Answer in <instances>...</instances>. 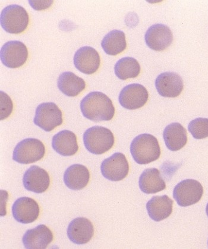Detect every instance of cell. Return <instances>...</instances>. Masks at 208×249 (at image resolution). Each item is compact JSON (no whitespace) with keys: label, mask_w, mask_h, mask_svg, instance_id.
I'll return each mask as SVG.
<instances>
[{"label":"cell","mask_w":208,"mask_h":249,"mask_svg":"<svg viewBox=\"0 0 208 249\" xmlns=\"http://www.w3.org/2000/svg\"><path fill=\"white\" fill-rule=\"evenodd\" d=\"M29 15L20 5H8L1 13V26L4 30L12 34H19L28 28Z\"/></svg>","instance_id":"277c9868"},{"label":"cell","mask_w":208,"mask_h":249,"mask_svg":"<svg viewBox=\"0 0 208 249\" xmlns=\"http://www.w3.org/2000/svg\"><path fill=\"white\" fill-rule=\"evenodd\" d=\"M45 148L43 143L37 139H23L16 146L13 160L21 164H29L43 159Z\"/></svg>","instance_id":"5b68a950"},{"label":"cell","mask_w":208,"mask_h":249,"mask_svg":"<svg viewBox=\"0 0 208 249\" xmlns=\"http://www.w3.org/2000/svg\"><path fill=\"white\" fill-rule=\"evenodd\" d=\"M204 188L200 182L194 179H186L175 186L173 197L181 207L196 204L202 199Z\"/></svg>","instance_id":"8992f818"},{"label":"cell","mask_w":208,"mask_h":249,"mask_svg":"<svg viewBox=\"0 0 208 249\" xmlns=\"http://www.w3.org/2000/svg\"><path fill=\"white\" fill-rule=\"evenodd\" d=\"M39 213L38 203L33 198H18L12 206L13 217L20 223L26 224L33 223L38 218Z\"/></svg>","instance_id":"7c38bea8"},{"label":"cell","mask_w":208,"mask_h":249,"mask_svg":"<svg viewBox=\"0 0 208 249\" xmlns=\"http://www.w3.org/2000/svg\"><path fill=\"white\" fill-rule=\"evenodd\" d=\"M163 138L165 145L170 151H179L188 142V133L180 123H173L165 128Z\"/></svg>","instance_id":"44dd1931"},{"label":"cell","mask_w":208,"mask_h":249,"mask_svg":"<svg viewBox=\"0 0 208 249\" xmlns=\"http://www.w3.org/2000/svg\"><path fill=\"white\" fill-rule=\"evenodd\" d=\"M206 213H207V216L208 217V204H207V207H206Z\"/></svg>","instance_id":"f1b7e54d"},{"label":"cell","mask_w":208,"mask_h":249,"mask_svg":"<svg viewBox=\"0 0 208 249\" xmlns=\"http://www.w3.org/2000/svg\"><path fill=\"white\" fill-rule=\"evenodd\" d=\"M101 46L106 54L117 55L123 52L127 47L126 36L124 32L113 30L104 36Z\"/></svg>","instance_id":"cb8c5ba5"},{"label":"cell","mask_w":208,"mask_h":249,"mask_svg":"<svg viewBox=\"0 0 208 249\" xmlns=\"http://www.w3.org/2000/svg\"></svg>","instance_id":"f546056e"},{"label":"cell","mask_w":208,"mask_h":249,"mask_svg":"<svg viewBox=\"0 0 208 249\" xmlns=\"http://www.w3.org/2000/svg\"><path fill=\"white\" fill-rule=\"evenodd\" d=\"M145 39L146 45L151 50L161 52L172 44L173 35L171 29L163 24H156L149 27Z\"/></svg>","instance_id":"8fae6325"},{"label":"cell","mask_w":208,"mask_h":249,"mask_svg":"<svg viewBox=\"0 0 208 249\" xmlns=\"http://www.w3.org/2000/svg\"><path fill=\"white\" fill-rule=\"evenodd\" d=\"M23 183L28 191L42 194L47 191L50 184V178L46 170L39 166H31L24 174Z\"/></svg>","instance_id":"9a60e30c"},{"label":"cell","mask_w":208,"mask_h":249,"mask_svg":"<svg viewBox=\"0 0 208 249\" xmlns=\"http://www.w3.org/2000/svg\"><path fill=\"white\" fill-rule=\"evenodd\" d=\"M54 1H31L29 0V3L34 9L37 11L44 10L49 9Z\"/></svg>","instance_id":"83f0119b"},{"label":"cell","mask_w":208,"mask_h":249,"mask_svg":"<svg viewBox=\"0 0 208 249\" xmlns=\"http://www.w3.org/2000/svg\"><path fill=\"white\" fill-rule=\"evenodd\" d=\"M63 122L62 112L55 103H44L37 107L34 123L45 132H52Z\"/></svg>","instance_id":"52a82bcc"},{"label":"cell","mask_w":208,"mask_h":249,"mask_svg":"<svg viewBox=\"0 0 208 249\" xmlns=\"http://www.w3.org/2000/svg\"><path fill=\"white\" fill-rule=\"evenodd\" d=\"M93 234L94 227L91 221L86 218H76L69 225L68 236L74 244H87L92 239Z\"/></svg>","instance_id":"2e32d148"},{"label":"cell","mask_w":208,"mask_h":249,"mask_svg":"<svg viewBox=\"0 0 208 249\" xmlns=\"http://www.w3.org/2000/svg\"><path fill=\"white\" fill-rule=\"evenodd\" d=\"M101 171L104 178L113 181L123 180L129 172V164L126 156L121 152H116L103 160Z\"/></svg>","instance_id":"ba28073f"},{"label":"cell","mask_w":208,"mask_h":249,"mask_svg":"<svg viewBox=\"0 0 208 249\" xmlns=\"http://www.w3.org/2000/svg\"><path fill=\"white\" fill-rule=\"evenodd\" d=\"M173 203L167 195L154 196L146 203L149 217L156 222L169 218L173 213Z\"/></svg>","instance_id":"ac0fdd59"},{"label":"cell","mask_w":208,"mask_h":249,"mask_svg":"<svg viewBox=\"0 0 208 249\" xmlns=\"http://www.w3.org/2000/svg\"><path fill=\"white\" fill-rule=\"evenodd\" d=\"M53 239L54 235L52 230L45 225L41 224L28 230L23 235L22 242L26 249H44L49 246Z\"/></svg>","instance_id":"e0dca14e"},{"label":"cell","mask_w":208,"mask_h":249,"mask_svg":"<svg viewBox=\"0 0 208 249\" xmlns=\"http://www.w3.org/2000/svg\"><path fill=\"white\" fill-rule=\"evenodd\" d=\"M90 180L89 170L81 164H73L64 174V182L68 188L79 191L87 185Z\"/></svg>","instance_id":"ffe728a7"},{"label":"cell","mask_w":208,"mask_h":249,"mask_svg":"<svg viewBox=\"0 0 208 249\" xmlns=\"http://www.w3.org/2000/svg\"><path fill=\"white\" fill-rule=\"evenodd\" d=\"M130 152L138 164H148L158 160L161 155L158 141L150 134H142L133 139Z\"/></svg>","instance_id":"7a4b0ae2"},{"label":"cell","mask_w":208,"mask_h":249,"mask_svg":"<svg viewBox=\"0 0 208 249\" xmlns=\"http://www.w3.org/2000/svg\"><path fill=\"white\" fill-rule=\"evenodd\" d=\"M139 187L146 194H155L164 191L166 184L156 168H148L143 171L139 178Z\"/></svg>","instance_id":"7402d4cb"},{"label":"cell","mask_w":208,"mask_h":249,"mask_svg":"<svg viewBox=\"0 0 208 249\" xmlns=\"http://www.w3.org/2000/svg\"><path fill=\"white\" fill-rule=\"evenodd\" d=\"M149 93L143 85L133 84L124 87L120 93L119 101L123 108L134 110L142 108L147 103Z\"/></svg>","instance_id":"30bf717a"},{"label":"cell","mask_w":208,"mask_h":249,"mask_svg":"<svg viewBox=\"0 0 208 249\" xmlns=\"http://www.w3.org/2000/svg\"><path fill=\"white\" fill-rule=\"evenodd\" d=\"M52 146L56 152L64 157H70L78 151L77 137L73 132L62 130L53 136Z\"/></svg>","instance_id":"d6986e66"},{"label":"cell","mask_w":208,"mask_h":249,"mask_svg":"<svg viewBox=\"0 0 208 249\" xmlns=\"http://www.w3.org/2000/svg\"><path fill=\"white\" fill-rule=\"evenodd\" d=\"M58 89L70 97L79 95L86 88L85 80L70 71L61 73L57 80Z\"/></svg>","instance_id":"603a6c76"},{"label":"cell","mask_w":208,"mask_h":249,"mask_svg":"<svg viewBox=\"0 0 208 249\" xmlns=\"http://www.w3.org/2000/svg\"><path fill=\"white\" fill-rule=\"evenodd\" d=\"M83 115L92 122L110 121L115 114L113 102L105 93L92 92L85 96L81 102Z\"/></svg>","instance_id":"6da1fadb"},{"label":"cell","mask_w":208,"mask_h":249,"mask_svg":"<svg viewBox=\"0 0 208 249\" xmlns=\"http://www.w3.org/2000/svg\"><path fill=\"white\" fill-rule=\"evenodd\" d=\"M188 130L196 139H202L208 137V119L197 118L192 120L188 125Z\"/></svg>","instance_id":"484cf974"},{"label":"cell","mask_w":208,"mask_h":249,"mask_svg":"<svg viewBox=\"0 0 208 249\" xmlns=\"http://www.w3.org/2000/svg\"><path fill=\"white\" fill-rule=\"evenodd\" d=\"M156 87L159 94L163 97L176 98L182 92L183 80L174 72H165L156 77Z\"/></svg>","instance_id":"4fadbf2b"},{"label":"cell","mask_w":208,"mask_h":249,"mask_svg":"<svg viewBox=\"0 0 208 249\" xmlns=\"http://www.w3.org/2000/svg\"><path fill=\"white\" fill-rule=\"evenodd\" d=\"M114 71L117 77L122 80L136 78L140 73V66L135 58L124 57L117 61Z\"/></svg>","instance_id":"d4e9b609"},{"label":"cell","mask_w":208,"mask_h":249,"mask_svg":"<svg viewBox=\"0 0 208 249\" xmlns=\"http://www.w3.org/2000/svg\"><path fill=\"white\" fill-rule=\"evenodd\" d=\"M1 120L7 119L12 114L13 104L7 93L1 91Z\"/></svg>","instance_id":"4316f807"},{"label":"cell","mask_w":208,"mask_h":249,"mask_svg":"<svg viewBox=\"0 0 208 249\" xmlns=\"http://www.w3.org/2000/svg\"><path fill=\"white\" fill-rule=\"evenodd\" d=\"M1 60L5 66L10 69L20 68L28 58V50L23 42L10 41L5 43L1 48Z\"/></svg>","instance_id":"9c48e42d"},{"label":"cell","mask_w":208,"mask_h":249,"mask_svg":"<svg viewBox=\"0 0 208 249\" xmlns=\"http://www.w3.org/2000/svg\"><path fill=\"white\" fill-rule=\"evenodd\" d=\"M84 142L85 148L90 153L101 155L113 148L115 138L108 128L96 125L88 128L85 132Z\"/></svg>","instance_id":"3957f363"},{"label":"cell","mask_w":208,"mask_h":249,"mask_svg":"<svg viewBox=\"0 0 208 249\" xmlns=\"http://www.w3.org/2000/svg\"><path fill=\"white\" fill-rule=\"evenodd\" d=\"M75 68L82 73L92 74L100 68V54L94 48L85 46L79 48L74 53L73 58Z\"/></svg>","instance_id":"5bb4252c"}]
</instances>
